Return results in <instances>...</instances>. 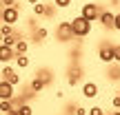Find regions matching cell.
Instances as JSON below:
<instances>
[{"mask_svg":"<svg viewBox=\"0 0 120 115\" xmlns=\"http://www.w3.org/2000/svg\"><path fill=\"white\" fill-rule=\"evenodd\" d=\"M69 24H71V31H73L76 38H87V35L91 33V22L87 20V18H82V16H76Z\"/></svg>","mask_w":120,"mask_h":115,"instance_id":"6da1fadb","label":"cell"},{"mask_svg":"<svg viewBox=\"0 0 120 115\" xmlns=\"http://www.w3.org/2000/svg\"><path fill=\"white\" fill-rule=\"evenodd\" d=\"M100 13H102L100 4H96V2H87V4H82L80 16H82V18H87L89 22H96V20L100 18Z\"/></svg>","mask_w":120,"mask_h":115,"instance_id":"7a4b0ae2","label":"cell"},{"mask_svg":"<svg viewBox=\"0 0 120 115\" xmlns=\"http://www.w3.org/2000/svg\"><path fill=\"white\" fill-rule=\"evenodd\" d=\"M56 38L60 40V42H71L76 35H73V31H71V24L69 22H60V24L56 27Z\"/></svg>","mask_w":120,"mask_h":115,"instance_id":"3957f363","label":"cell"},{"mask_svg":"<svg viewBox=\"0 0 120 115\" xmlns=\"http://www.w3.org/2000/svg\"><path fill=\"white\" fill-rule=\"evenodd\" d=\"M0 75H2V80H4V82H9V84H13V86L20 84V75H18V71L11 66V64H4L2 71H0Z\"/></svg>","mask_w":120,"mask_h":115,"instance_id":"277c9868","label":"cell"},{"mask_svg":"<svg viewBox=\"0 0 120 115\" xmlns=\"http://www.w3.org/2000/svg\"><path fill=\"white\" fill-rule=\"evenodd\" d=\"M18 20H20V7H4L2 9V22L16 24Z\"/></svg>","mask_w":120,"mask_h":115,"instance_id":"5b68a950","label":"cell"},{"mask_svg":"<svg viewBox=\"0 0 120 115\" xmlns=\"http://www.w3.org/2000/svg\"><path fill=\"white\" fill-rule=\"evenodd\" d=\"M98 58H100V62H105V64L113 62V44H100Z\"/></svg>","mask_w":120,"mask_h":115,"instance_id":"8992f818","label":"cell"},{"mask_svg":"<svg viewBox=\"0 0 120 115\" xmlns=\"http://www.w3.org/2000/svg\"><path fill=\"white\" fill-rule=\"evenodd\" d=\"M16 98V86L0 80V100H13Z\"/></svg>","mask_w":120,"mask_h":115,"instance_id":"52a82bcc","label":"cell"},{"mask_svg":"<svg viewBox=\"0 0 120 115\" xmlns=\"http://www.w3.org/2000/svg\"><path fill=\"white\" fill-rule=\"evenodd\" d=\"M82 98H87V100H94L96 95H98V84H96V82H85V84H82Z\"/></svg>","mask_w":120,"mask_h":115,"instance_id":"ba28073f","label":"cell"},{"mask_svg":"<svg viewBox=\"0 0 120 115\" xmlns=\"http://www.w3.org/2000/svg\"><path fill=\"white\" fill-rule=\"evenodd\" d=\"M13 58H16V53H13V47L0 44V62H2V64H9Z\"/></svg>","mask_w":120,"mask_h":115,"instance_id":"9c48e42d","label":"cell"},{"mask_svg":"<svg viewBox=\"0 0 120 115\" xmlns=\"http://www.w3.org/2000/svg\"><path fill=\"white\" fill-rule=\"evenodd\" d=\"M113 16H116V13H111V11H102L100 18H98V22L105 29H113Z\"/></svg>","mask_w":120,"mask_h":115,"instance_id":"30bf717a","label":"cell"},{"mask_svg":"<svg viewBox=\"0 0 120 115\" xmlns=\"http://www.w3.org/2000/svg\"><path fill=\"white\" fill-rule=\"evenodd\" d=\"M0 113H4V115H18L13 100H0Z\"/></svg>","mask_w":120,"mask_h":115,"instance_id":"8fae6325","label":"cell"},{"mask_svg":"<svg viewBox=\"0 0 120 115\" xmlns=\"http://www.w3.org/2000/svg\"><path fill=\"white\" fill-rule=\"evenodd\" d=\"M13 53H16V56H27V53H29V42H27L25 38H20L13 44Z\"/></svg>","mask_w":120,"mask_h":115,"instance_id":"7c38bea8","label":"cell"},{"mask_svg":"<svg viewBox=\"0 0 120 115\" xmlns=\"http://www.w3.org/2000/svg\"><path fill=\"white\" fill-rule=\"evenodd\" d=\"M34 16H53V9L45 2H38L34 4Z\"/></svg>","mask_w":120,"mask_h":115,"instance_id":"4fadbf2b","label":"cell"},{"mask_svg":"<svg viewBox=\"0 0 120 115\" xmlns=\"http://www.w3.org/2000/svg\"><path fill=\"white\" fill-rule=\"evenodd\" d=\"M45 89H47V82L36 75L34 80H31V91H34V93H40V91H45Z\"/></svg>","mask_w":120,"mask_h":115,"instance_id":"5bb4252c","label":"cell"},{"mask_svg":"<svg viewBox=\"0 0 120 115\" xmlns=\"http://www.w3.org/2000/svg\"><path fill=\"white\" fill-rule=\"evenodd\" d=\"M16 113L18 115H34V108H31V104L22 102V104H16Z\"/></svg>","mask_w":120,"mask_h":115,"instance_id":"9a60e30c","label":"cell"},{"mask_svg":"<svg viewBox=\"0 0 120 115\" xmlns=\"http://www.w3.org/2000/svg\"><path fill=\"white\" fill-rule=\"evenodd\" d=\"M13 60H16V69H27L31 64V58L29 56H16Z\"/></svg>","mask_w":120,"mask_h":115,"instance_id":"2e32d148","label":"cell"},{"mask_svg":"<svg viewBox=\"0 0 120 115\" xmlns=\"http://www.w3.org/2000/svg\"><path fill=\"white\" fill-rule=\"evenodd\" d=\"M18 40H20V35H18V33H11V35H4V38H2V44H7V47H13Z\"/></svg>","mask_w":120,"mask_h":115,"instance_id":"e0dca14e","label":"cell"},{"mask_svg":"<svg viewBox=\"0 0 120 115\" xmlns=\"http://www.w3.org/2000/svg\"><path fill=\"white\" fill-rule=\"evenodd\" d=\"M78 80H80V69H71V73H69V86H76L78 84Z\"/></svg>","mask_w":120,"mask_h":115,"instance_id":"ac0fdd59","label":"cell"},{"mask_svg":"<svg viewBox=\"0 0 120 115\" xmlns=\"http://www.w3.org/2000/svg\"><path fill=\"white\" fill-rule=\"evenodd\" d=\"M47 35H49V31L45 29V27H38V29H36V42H42V40H47Z\"/></svg>","mask_w":120,"mask_h":115,"instance_id":"d6986e66","label":"cell"},{"mask_svg":"<svg viewBox=\"0 0 120 115\" xmlns=\"http://www.w3.org/2000/svg\"><path fill=\"white\" fill-rule=\"evenodd\" d=\"M0 33H2V38H4V35L16 33V31H13V24H7V22H2V24H0Z\"/></svg>","mask_w":120,"mask_h":115,"instance_id":"ffe728a7","label":"cell"},{"mask_svg":"<svg viewBox=\"0 0 120 115\" xmlns=\"http://www.w3.org/2000/svg\"><path fill=\"white\" fill-rule=\"evenodd\" d=\"M53 7H58V9H67V7H71V0H53Z\"/></svg>","mask_w":120,"mask_h":115,"instance_id":"44dd1931","label":"cell"},{"mask_svg":"<svg viewBox=\"0 0 120 115\" xmlns=\"http://www.w3.org/2000/svg\"><path fill=\"white\" fill-rule=\"evenodd\" d=\"M87 113L89 115H105V111L100 106H91V108H87Z\"/></svg>","mask_w":120,"mask_h":115,"instance_id":"7402d4cb","label":"cell"},{"mask_svg":"<svg viewBox=\"0 0 120 115\" xmlns=\"http://www.w3.org/2000/svg\"><path fill=\"white\" fill-rule=\"evenodd\" d=\"M113 62H120V44H113Z\"/></svg>","mask_w":120,"mask_h":115,"instance_id":"603a6c76","label":"cell"},{"mask_svg":"<svg viewBox=\"0 0 120 115\" xmlns=\"http://www.w3.org/2000/svg\"><path fill=\"white\" fill-rule=\"evenodd\" d=\"M113 29L120 31V13H116V16H113Z\"/></svg>","mask_w":120,"mask_h":115,"instance_id":"cb8c5ba5","label":"cell"},{"mask_svg":"<svg viewBox=\"0 0 120 115\" xmlns=\"http://www.w3.org/2000/svg\"><path fill=\"white\" fill-rule=\"evenodd\" d=\"M111 104H113V108H120V93L111 98Z\"/></svg>","mask_w":120,"mask_h":115,"instance_id":"d4e9b609","label":"cell"},{"mask_svg":"<svg viewBox=\"0 0 120 115\" xmlns=\"http://www.w3.org/2000/svg\"><path fill=\"white\" fill-rule=\"evenodd\" d=\"M76 115H89V113H87V108H82V106H78V111H76Z\"/></svg>","mask_w":120,"mask_h":115,"instance_id":"484cf974","label":"cell"},{"mask_svg":"<svg viewBox=\"0 0 120 115\" xmlns=\"http://www.w3.org/2000/svg\"><path fill=\"white\" fill-rule=\"evenodd\" d=\"M27 2H29V4H38L40 0H27Z\"/></svg>","mask_w":120,"mask_h":115,"instance_id":"4316f807","label":"cell"},{"mask_svg":"<svg viewBox=\"0 0 120 115\" xmlns=\"http://www.w3.org/2000/svg\"><path fill=\"white\" fill-rule=\"evenodd\" d=\"M111 115H120V111H113V113H111Z\"/></svg>","mask_w":120,"mask_h":115,"instance_id":"83f0119b","label":"cell"},{"mask_svg":"<svg viewBox=\"0 0 120 115\" xmlns=\"http://www.w3.org/2000/svg\"><path fill=\"white\" fill-rule=\"evenodd\" d=\"M0 44H2V33H0Z\"/></svg>","mask_w":120,"mask_h":115,"instance_id":"f1b7e54d","label":"cell"}]
</instances>
